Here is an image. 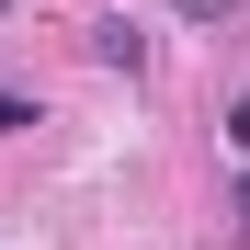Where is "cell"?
Here are the masks:
<instances>
[{
	"label": "cell",
	"instance_id": "cell-1",
	"mask_svg": "<svg viewBox=\"0 0 250 250\" xmlns=\"http://www.w3.org/2000/svg\"><path fill=\"white\" fill-rule=\"evenodd\" d=\"M91 57H103V68H125V80H137V68H148V34H137V23L114 12V23H91Z\"/></svg>",
	"mask_w": 250,
	"mask_h": 250
},
{
	"label": "cell",
	"instance_id": "cell-4",
	"mask_svg": "<svg viewBox=\"0 0 250 250\" xmlns=\"http://www.w3.org/2000/svg\"><path fill=\"white\" fill-rule=\"evenodd\" d=\"M228 148H239V159H250V91H239V114H228Z\"/></svg>",
	"mask_w": 250,
	"mask_h": 250
},
{
	"label": "cell",
	"instance_id": "cell-6",
	"mask_svg": "<svg viewBox=\"0 0 250 250\" xmlns=\"http://www.w3.org/2000/svg\"><path fill=\"white\" fill-rule=\"evenodd\" d=\"M0 12H12V0H0Z\"/></svg>",
	"mask_w": 250,
	"mask_h": 250
},
{
	"label": "cell",
	"instance_id": "cell-5",
	"mask_svg": "<svg viewBox=\"0 0 250 250\" xmlns=\"http://www.w3.org/2000/svg\"><path fill=\"white\" fill-rule=\"evenodd\" d=\"M239 228H250V182H239Z\"/></svg>",
	"mask_w": 250,
	"mask_h": 250
},
{
	"label": "cell",
	"instance_id": "cell-2",
	"mask_svg": "<svg viewBox=\"0 0 250 250\" xmlns=\"http://www.w3.org/2000/svg\"><path fill=\"white\" fill-rule=\"evenodd\" d=\"M171 12H182V23H228L239 0H171Z\"/></svg>",
	"mask_w": 250,
	"mask_h": 250
},
{
	"label": "cell",
	"instance_id": "cell-3",
	"mask_svg": "<svg viewBox=\"0 0 250 250\" xmlns=\"http://www.w3.org/2000/svg\"><path fill=\"white\" fill-rule=\"evenodd\" d=\"M23 125H34V103H23V91H0V137H23Z\"/></svg>",
	"mask_w": 250,
	"mask_h": 250
}]
</instances>
